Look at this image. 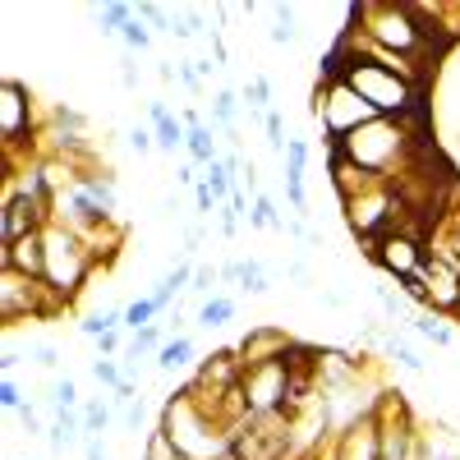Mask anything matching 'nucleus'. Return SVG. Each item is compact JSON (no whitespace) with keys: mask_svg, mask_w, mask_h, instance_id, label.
<instances>
[{"mask_svg":"<svg viewBox=\"0 0 460 460\" xmlns=\"http://www.w3.org/2000/svg\"><path fill=\"white\" fill-rule=\"evenodd\" d=\"M162 433L175 442L180 460H230V433L184 387L162 405Z\"/></svg>","mask_w":460,"mask_h":460,"instance_id":"1","label":"nucleus"},{"mask_svg":"<svg viewBox=\"0 0 460 460\" xmlns=\"http://www.w3.org/2000/svg\"><path fill=\"white\" fill-rule=\"evenodd\" d=\"M336 147H341L359 171L387 180V171H405V166H410V157H414L419 143L405 134V120H387V115H377L373 125L355 129L350 138H341Z\"/></svg>","mask_w":460,"mask_h":460,"instance_id":"2","label":"nucleus"},{"mask_svg":"<svg viewBox=\"0 0 460 460\" xmlns=\"http://www.w3.org/2000/svg\"><path fill=\"white\" fill-rule=\"evenodd\" d=\"M42 240H47V290H51L60 304H69L74 295L84 290L97 253H93V244L79 235V230L65 226V221H56V217L47 221Z\"/></svg>","mask_w":460,"mask_h":460,"instance_id":"3","label":"nucleus"},{"mask_svg":"<svg viewBox=\"0 0 460 460\" xmlns=\"http://www.w3.org/2000/svg\"><path fill=\"white\" fill-rule=\"evenodd\" d=\"M355 19L364 23L368 42H373L377 51H387V56H401V60H405V56H414V51L429 47V37H424V28L414 23L410 5H392V0H382V5H359Z\"/></svg>","mask_w":460,"mask_h":460,"instance_id":"4","label":"nucleus"},{"mask_svg":"<svg viewBox=\"0 0 460 460\" xmlns=\"http://www.w3.org/2000/svg\"><path fill=\"white\" fill-rule=\"evenodd\" d=\"M290 433H295V419L281 414H249L240 433L230 438V460H281L290 451Z\"/></svg>","mask_w":460,"mask_h":460,"instance_id":"5","label":"nucleus"},{"mask_svg":"<svg viewBox=\"0 0 460 460\" xmlns=\"http://www.w3.org/2000/svg\"><path fill=\"white\" fill-rule=\"evenodd\" d=\"M318 115H323V129L332 134V143L350 138L355 129H364V125L377 120V111H373L350 84H345V79H332V84L318 93Z\"/></svg>","mask_w":460,"mask_h":460,"instance_id":"6","label":"nucleus"},{"mask_svg":"<svg viewBox=\"0 0 460 460\" xmlns=\"http://www.w3.org/2000/svg\"><path fill=\"white\" fill-rule=\"evenodd\" d=\"M240 396H244L249 414H281V410H290V364L286 359L249 364L240 373Z\"/></svg>","mask_w":460,"mask_h":460,"instance_id":"7","label":"nucleus"},{"mask_svg":"<svg viewBox=\"0 0 460 460\" xmlns=\"http://www.w3.org/2000/svg\"><path fill=\"white\" fill-rule=\"evenodd\" d=\"M60 309V299L47 290V281H32L23 272H10V267H0V318H5L10 327L19 318H51Z\"/></svg>","mask_w":460,"mask_h":460,"instance_id":"8","label":"nucleus"},{"mask_svg":"<svg viewBox=\"0 0 460 460\" xmlns=\"http://www.w3.org/2000/svg\"><path fill=\"white\" fill-rule=\"evenodd\" d=\"M364 253L382 267V272H392L396 281L414 277L419 267H424V258H429V249L419 244V235H405V230H392V235H373V240H364Z\"/></svg>","mask_w":460,"mask_h":460,"instance_id":"9","label":"nucleus"},{"mask_svg":"<svg viewBox=\"0 0 460 460\" xmlns=\"http://www.w3.org/2000/svg\"><path fill=\"white\" fill-rule=\"evenodd\" d=\"M56 212L47 208V203H37V199H28V194H5V203H0V244H19V240H28V235H37V230H47V221H51Z\"/></svg>","mask_w":460,"mask_h":460,"instance_id":"10","label":"nucleus"},{"mask_svg":"<svg viewBox=\"0 0 460 460\" xmlns=\"http://www.w3.org/2000/svg\"><path fill=\"white\" fill-rule=\"evenodd\" d=\"M32 134V97L19 79L0 84V143H5V157Z\"/></svg>","mask_w":460,"mask_h":460,"instance_id":"11","label":"nucleus"},{"mask_svg":"<svg viewBox=\"0 0 460 460\" xmlns=\"http://www.w3.org/2000/svg\"><path fill=\"white\" fill-rule=\"evenodd\" d=\"M419 277H424V290H429V309H447V314H460V272L451 262H442L438 253L424 258L419 267Z\"/></svg>","mask_w":460,"mask_h":460,"instance_id":"12","label":"nucleus"},{"mask_svg":"<svg viewBox=\"0 0 460 460\" xmlns=\"http://www.w3.org/2000/svg\"><path fill=\"white\" fill-rule=\"evenodd\" d=\"M336 460H382V433H377L373 410L345 424V433L336 442Z\"/></svg>","mask_w":460,"mask_h":460,"instance_id":"13","label":"nucleus"},{"mask_svg":"<svg viewBox=\"0 0 460 460\" xmlns=\"http://www.w3.org/2000/svg\"><path fill=\"white\" fill-rule=\"evenodd\" d=\"M0 267H10V272H23L32 281H47V240L42 230L19 244H0Z\"/></svg>","mask_w":460,"mask_h":460,"instance_id":"14","label":"nucleus"},{"mask_svg":"<svg viewBox=\"0 0 460 460\" xmlns=\"http://www.w3.org/2000/svg\"><path fill=\"white\" fill-rule=\"evenodd\" d=\"M290 336L286 332H277V327H258V332H249L244 341H240V364L249 368V364H267V359H286L290 355Z\"/></svg>","mask_w":460,"mask_h":460,"instance_id":"15","label":"nucleus"},{"mask_svg":"<svg viewBox=\"0 0 460 460\" xmlns=\"http://www.w3.org/2000/svg\"><path fill=\"white\" fill-rule=\"evenodd\" d=\"M147 125H152V134H157V152H175V147L189 143L184 120H175L166 102H152V106H147Z\"/></svg>","mask_w":460,"mask_h":460,"instance_id":"16","label":"nucleus"},{"mask_svg":"<svg viewBox=\"0 0 460 460\" xmlns=\"http://www.w3.org/2000/svg\"><path fill=\"white\" fill-rule=\"evenodd\" d=\"M304 166H309V143L304 138H290L286 143V194H290V203L304 212Z\"/></svg>","mask_w":460,"mask_h":460,"instance_id":"17","label":"nucleus"},{"mask_svg":"<svg viewBox=\"0 0 460 460\" xmlns=\"http://www.w3.org/2000/svg\"><path fill=\"white\" fill-rule=\"evenodd\" d=\"M194 359H199V345L189 341V336H171L162 350H157V368L162 373H180V368H189Z\"/></svg>","mask_w":460,"mask_h":460,"instance_id":"18","label":"nucleus"},{"mask_svg":"<svg viewBox=\"0 0 460 460\" xmlns=\"http://www.w3.org/2000/svg\"><path fill=\"white\" fill-rule=\"evenodd\" d=\"M235 314H240V304L230 299V295H212L203 309H199V327H203V332H217V327H226L230 318H235Z\"/></svg>","mask_w":460,"mask_h":460,"instance_id":"19","label":"nucleus"},{"mask_svg":"<svg viewBox=\"0 0 460 460\" xmlns=\"http://www.w3.org/2000/svg\"><path fill=\"white\" fill-rule=\"evenodd\" d=\"M189 157L194 162H203V166H212V162H221V152H217V138H212V125H189Z\"/></svg>","mask_w":460,"mask_h":460,"instance_id":"20","label":"nucleus"},{"mask_svg":"<svg viewBox=\"0 0 460 460\" xmlns=\"http://www.w3.org/2000/svg\"><path fill=\"white\" fill-rule=\"evenodd\" d=\"M93 19H97V32L102 37H120V28L134 19V5H97Z\"/></svg>","mask_w":460,"mask_h":460,"instance_id":"21","label":"nucleus"},{"mask_svg":"<svg viewBox=\"0 0 460 460\" xmlns=\"http://www.w3.org/2000/svg\"><path fill=\"white\" fill-rule=\"evenodd\" d=\"M166 341H171V327H166V323H152V327H143V332L129 341V355H157Z\"/></svg>","mask_w":460,"mask_h":460,"instance_id":"22","label":"nucleus"},{"mask_svg":"<svg viewBox=\"0 0 460 460\" xmlns=\"http://www.w3.org/2000/svg\"><path fill=\"white\" fill-rule=\"evenodd\" d=\"M249 226H258V230H262V226H267V230H290V221L272 208V199H267V194L253 199V208H249Z\"/></svg>","mask_w":460,"mask_h":460,"instance_id":"23","label":"nucleus"},{"mask_svg":"<svg viewBox=\"0 0 460 460\" xmlns=\"http://www.w3.org/2000/svg\"><path fill=\"white\" fill-rule=\"evenodd\" d=\"M410 327L424 336V341H433V345H451V327L438 318V314H414L410 318Z\"/></svg>","mask_w":460,"mask_h":460,"instance_id":"24","label":"nucleus"},{"mask_svg":"<svg viewBox=\"0 0 460 460\" xmlns=\"http://www.w3.org/2000/svg\"><path fill=\"white\" fill-rule=\"evenodd\" d=\"M152 318H162L157 314V304H152V295L147 299H134V304H125V327L138 336L143 327H152Z\"/></svg>","mask_w":460,"mask_h":460,"instance_id":"25","label":"nucleus"},{"mask_svg":"<svg viewBox=\"0 0 460 460\" xmlns=\"http://www.w3.org/2000/svg\"><path fill=\"white\" fill-rule=\"evenodd\" d=\"M240 290H244V295H267V290H272V281H267V267H262L258 258H244Z\"/></svg>","mask_w":460,"mask_h":460,"instance_id":"26","label":"nucleus"},{"mask_svg":"<svg viewBox=\"0 0 460 460\" xmlns=\"http://www.w3.org/2000/svg\"><path fill=\"white\" fill-rule=\"evenodd\" d=\"M377 299H382V309H387V318H392V323H410V318H414L410 299H405L401 290H392V286H377Z\"/></svg>","mask_w":460,"mask_h":460,"instance_id":"27","label":"nucleus"},{"mask_svg":"<svg viewBox=\"0 0 460 460\" xmlns=\"http://www.w3.org/2000/svg\"><path fill=\"white\" fill-rule=\"evenodd\" d=\"M240 97H244V106H249V115H267V102H272V84L267 79H249L244 88H240Z\"/></svg>","mask_w":460,"mask_h":460,"instance_id":"28","label":"nucleus"},{"mask_svg":"<svg viewBox=\"0 0 460 460\" xmlns=\"http://www.w3.org/2000/svg\"><path fill=\"white\" fill-rule=\"evenodd\" d=\"M235 93H230V88H221L217 97H212V115H217V125L226 129V134H235Z\"/></svg>","mask_w":460,"mask_h":460,"instance_id":"29","label":"nucleus"},{"mask_svg":"<svg viewBox=\"0 0 460 460\" xmlns=\"http://www.w3.org/2000/svg\"><path fill=\"white\" fill-rule=\"evenodd\" d=\"M120 42H125L129 51H147V47H152V28L138 19V10H134V19L120 28Z\"/></svg>","mask_w":460,"mask_h":460,"instance_id":"30","label":"nucleus"},{"mask_svg":"<svg viewBox=\"0 0 460 460\" xmlns=\"http://www.w3.org/2000/svg\"><path fill=\"white\" fill-rule=\"evenodd\" d=\"M79 414H84V438H102V429L111 424V410L102 401H88Z\"/></svg>","mask_w":460,"mask_h":460,"instance_id":"31","label":"nucleus"},{"mask_svg":"<svg viewBox=\"0 0 460 460\" xmlns=\"http://www.w3.org/2000/svg\"><path fill=\"white\" fill-rule=\"evenodd\" d=\"M93 377L102 382V387H111V392L125 387V368L115 364V359H93Z\"/></svg>","mask_w":460,"mask_h":460,"instance_id":"32","label":"nucleus"},{"mask_svg":"<svg viewBox=\"0 0 460 460\" xmlns=\"http://www.w3.org/2000/svg\"><path fill=\"white\" fill-rule=\"evenodd\" d=\"M272 14H277V28H272V42H277V47L295 42V10H290V5H272Z\"/></svg>","mask_w":460,"mask_h":460,"instance_id":"33","label":"nucleus"},{"mask_svg":"<svg viewBox=\"0 0 460 460\" xmlns=\"http://www.w3.org/2000/svg\"><path fill=\"white\" fill-rule=\"evenodd\" d=\"M387 355H392L401 368H410V373H424V359H419V350H410V345H405V341H396V336L387 341Z\"/></svg>","mask_w":460,"mask_h":460,"instance_id":"34","label":"nucleus"},{"mask_svg":"<svg viewBox=\"0 0 460 460\" xmlns=\"http://www.w3.org/2000/svg\"><path fill=\"white\" fill-rule=\"evenodd\" d=\"M79 410V387H74V377H60L56 382V414H69Z\"/></svg>","mask_w":460,"mask_h":460,"instance_id":"35","label":"nucleus"},{"mask_svg":"<svg viewBox=\"0 0 460 460\" xmlns=\"http://www.w3.org/2000/svg\"><path fill=\"white\" fill-rule=\"evenodd\" d=\"M28 359H32L37 368H56V364H60V350H56L51 341H32V345H28Z\"/></svg>","mask_w":460,"mask_h":460,"instance_id":"36","label":"nucleus"},{"mask_svg":"<svg viewBox=\"0 0 460 460\" xmlns=\"http://www.w3.org/2000/svg\"><path fill=\"white\" fill-rule=\"evenodd\" d=\"M262 125H267V147L286 152V143H290V138H281V111H267V115H262Z\"/></svg>","mask_w":460,"mask_h":460,"instance_id":"37","label":"nucleus"},{"mask_svg":"<svg viewBox=\"0 0 460 460\" xmlns=\"http://www.w3.org/2000/svg\"><path fill=\"white\" fill-rule=\"evenodd\" d=\"M129 147L138 152V157H147V152L157 147V134H152V125H138V129H129Z\"/></svg>","mask_w":460,"mask_h":460,"instance_id":"38","label":"nucleus"},{"mask_svg":"<svg viewBox=\"0 0 460 460\" xmlns=\"http://www.w3.org/2000/svg\"><path fill=\"white\" fill-rule=\"evenodd\" d=\"M0 405H5V410H23V392H19V382L14 377H5V382H0Z\"/></svg>","mask_w":460,"mask_h":460,"instance_id":"39","label":"nucleus"},{"mask_svg":"<svg viewBox=\"0 0 460 460\" xmlns=\"http://www.w3.org/2000/svg\"><path fill=\"white\" fill-rule=\"evenodd\" d=\"M217 217H221V235H226V240H235V230H240V212L226 203V208H217Z\"/></svg>","mask_w":460,"mask_h":460,"instance_id":"40","label":"nucleus"},{"mask_svg":"<svg viewBox=\"0 0 460 460\" xmlns=\"http://www.w3.org/2000/svg\"><path fill=\"white\" fill-rule=\"evenodd\" d=\"M212 281H221V272H212V267H199V272H194V286H189V290H194V295H208Z\"/></svg>","mask_w":460,"mask_h":460,"instance_id":"41","label":"nucleus"},{"mask_svg":"<svg viewBox=\"0 0 460 460\" xmlns=\"http://www.w3.org/2000/svg\"><path fill=\"white\" fill-rule=\"evenodd\" d=\"M180 84H184L189 93H199V88H203V74H199L194 65H180Z\"/></svg>","mask_w":460,"mask_h":460,"instance_id":"42","label":"nucleus"},{"mask_svg":"<svg viewBox=\"0 0 460 460\" xmlns=\"http://www.w3.org/2000/svg\"><path fill=\"white\" fill-rule=\"evenodd\" d=\"M19 419H23V433H28V438L42 433V424H37V410H32V405H23V410H19Z\"/></svg>","mask_w":460,"mask_h":460,"instance_id":"43","label":"nucleus"},{"mask_svg":"<svg viewBox=\"0 0 460 460\" xmlns=\"http://www.w3.org/2000/svg\"><path fill=\"white\" fill-rule=\"evenodd\" d=\"M84 456H88V460H111L106 447H102V438H84Z\"/></svg>","mask_w":460,"mask_h":460,"instance_id":"44","label":"nucleus"},{"mask_svg":"<svg viewBox=\"0 0 460 460\" xmlns=\"http://www.w3.org/2000/svg\"><path fill=\"white\" fill-rule=\"evenodd\" d=\"M203 244V226H189L184 230V249H199Z\"/></svg>","mask_w":460,"mask_h":460,"instance_id":"45","label":"nucleus"},{"mask_svg":"<svg viewBox=\"0 0 460 460\" xmlns=\"http://www.w3.org/2000/svg\"><path fill=\"white\" fill-rule=\"evenodd\" d=\"M240 272H244V258L240 262H226L221 267V281H240Z\"/></svg>","mask_w":460,"mask_h":460,"instance_id":"46","label":"nucleus"}]
</instances>
